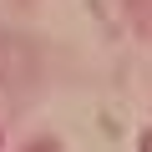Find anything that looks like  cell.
Here are the masks:
<instances>
[{"label": "cell", "instance_id": "6da1fadb", "mask_svg": "<svg viewBox=\"0 0 152 152\" xmlns=\"http://www.w3.org/2000/svg\"><path fill=\"white\" fill-rule=\"evenodd\" d=\"M0 147H5V137H0Z\"/></svg>", "mask_w": 152, "mask_h": 152}]
</instances>
